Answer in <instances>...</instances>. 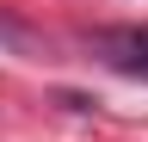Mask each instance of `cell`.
Returning <instances> with one entry per match:
<instances>
[{
	"label": "cell",
	"instance_id": "1",
	"mask_svg": "<svg viewBox=\"0 0 148 142\" xmlns=\"http://www.w3.org/2000/svg\"><path fill=\"white\" fill-rule=\"evenodd\" d=\"M111 68H123V74H142L148 80V25H111V31H92L86 37Z\"/></svg>",
	"mask_w": 148,
	"mask_h": 142
}]
</instances>
